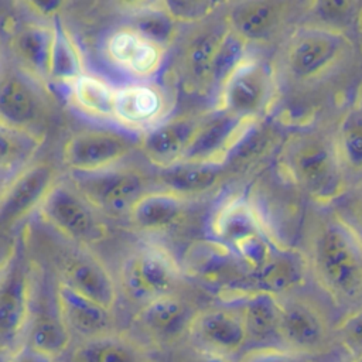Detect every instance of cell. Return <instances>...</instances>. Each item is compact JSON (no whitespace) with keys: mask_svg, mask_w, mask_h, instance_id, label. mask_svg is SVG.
Masks as SVG:
<instances>
[{"mask_svg":"<svg viewBox=\"0 0 362 362\" xmlns=\"http://www.w3.org/2000/svg\"><path fill=\"white\" fill-rule=\"evenodd\" d=\"M11 55L20 71L41 85L49 75V59L52 47V25L28 21L17 25L8 38Z\"/></svg>","mask_w":362,"mask_h":362,"instance_id":"obj_25","label":"cell"},{"mask_svg":"<svg viewBox=\"0 0 362 362\" xmlns=\"http://www.w3.org/2000/svg\"><path fill=\"white\" fill-rule=\"evenodd\" d=\"M168 362H233V359L218 355V354H214V352H208V351H204V349H199V348H195L192 351L175 355Z\"/></svg>","mask_w":362,"mask_h":362,"instance_id":"obj_44","label":"cell"},{"mask_svg":"<svg viewBox=\"0 0 362 362\" xmlns=\"http://www.w3.org/2000/svg\"><path fill=\"white\" fill-rule=\"evenodd\" d=\"M277 165L288 182L317 202H332L345 189V170L334 139L318 132L291 133L281 146Z\"/></svg>","mask_w":362,"mask_h":362,"instance_id":"obj_2","label":"cell"},{"mask_svg":"<svg viewBox=\"0 0 362 362\" xmlns=\"http://www.w3.org/2000/svg\"><path fill=\"white\" fill-rule=\"evenodd\" d=\"M66 4L65 1H24L21 3V6L28 7V10L31 13H34L35 16L45 18V20H54L58 14V11L61 10V7Z\"/></svg>","mask_w":362,"mask_h":362,"instance_id":"obj_45","label":"cell"},{"mask_svg":"<svg viewBox=\"0 0 362 362\" xmlns=\"http://www.w3.org/2000/svg\"><path fill=\"white\" fill-rule=\"evenodd\" d=\"M134 150H139V136L129 132L83 129L66 139L61 161L69 174H95L119 167Z\"/></svg>","mask_w":362,"mask_h":362,"instance_id":"obj_7","label":"cell"},{"mask_svg":"<svg viewBox=\"0 0 362 362\" xmlns=\"http://www.w3.org/2000/svg\"><path fill=\"white\" fill-rule=\"evenodd\" d=\"M212 239L233 252L247 240L270 233L257 208L243 195H226L219 201L208 222Z\"/></svg>","mask_w":362,"mask_h":362,"instance_id":"obj_20","label":"cell"},{"mask_svg":"<svg viewBox=\"0 0 362 362\" xmlns=\"http://www.w3.org/2000/svg\"><path fill=\"white\" fill-rule=\"evenodd\" d=\"M197 311L189 301L171 293L141 305L134 321L151 341L171 345L188 337Z\"/></svg>","mask_w":362,"mask_h":362,"instance_id":"obj_21","label":"cell"},{"mask_svg":"<svg viewBox=\"0 0 362 362\" xmlns=\"http://www.w3.org/2000/svg\"><path fill=\"white\" fill-rule=\"evenodd\" d=\"M54 296L58 310L72 334L82 339L115 331L113 311L57 280Z\"/></svg>","mask_w":362,"mask_h":362,"instance_id":"obj_23","label":"cell"},{"mask_svg":"<svg viewBox=\"0 0 362 362\" xmlns=\"http://www.w3.org/2000/svg\"><path fill=\"white\" fill-rule=\"evenodd\" d=\"M129 25L165 49L174 42L178 27V24L160 7L158 1L144 3L141 8L133 10Z\"/></svg>","mask_w":362,"mask_h":362,"instance_id":"obj_36","label":"cell"},{"mask_svg":"<svg viewBox=\"0 0 362 362\" xmlns=\"http://www.w3.org/2000/svg\"><path fill=\"white\" fill-rule=\"evenodd\" d=\"M61 240L59 249H52L58 280L113 311L119 286L109 267L90 247Z\"/></svg>","mask_w":362,"mask_h":362,"instance_id":"obj_8","label":"cell"},{"mask_svg":"<svg viewBox=\"0 0 362 362\" xmlns=\"http://www.w3.org/2000/svg\"><path fill=\"white\" fill-rule=\"evenodd\" d=\"M228 31V23L204 25L184 41L178 55V72L182 86L189 92L214 90V68L219 45Z\"/></svg>","mask_w":362,"mask_h":362,"instance_id":"obj_19","label":"cell"},{"mask_svg":"<svg viewBox=\"0 0 362 362\" xmlns=\"http://www.w3.org/2000/svg\"><path fill=\"white\" fill-rule=\"evenodd\" d=\"M69 362H156L146 345L136 338L109 332L82 339L69 354Z\"/></svg>","mask_w":362,"mask_h":362,"instance_id":"obj_28","label":"cell"},{"mask_svg":"<svg viewBox=\"0 0 362 362\" xmlns=\"http://www.w3.org/2000/svg\"><path fill=\"white\" fill-rule=\"evenodd\" d=\"M352 362H362V356H358V358H355Z\"/></svg>","mask_w":362,"mask_h":362,"instance_id":"obj_46","label":"cell"},{"mask_svg":"<svg viewBox=\"0 0 362 362\" xmlns=\"http://www.w3.org/2000/svg\"><path fill=\"white\" fill-rule=\"evenodd\" d=\"M307 264L332 300L348 301L362 293V238L338 214L314 229Z\"/></svg>","mask_w":362,"mask_h":362,"instance_id":"obj_1","label":"cell"},{"mask_svg":"<svg viewBox=\"0 0 362 362\" xmlns=\"http://www.w3.org/2000/svg\"><path fill=\"white\" fill-rule=\"evenodd\" d=\"M226 303L239 307L246 324L249 344H255V346H281L279 297L264 291H247Z\"/></svg>","mask_w":362,"mask_h":362,"instance_id":"obj_26","label":"cell"},{"mask_svg":"<svg viewBox=\"0 0 362 362\" xmlns=\"http://www.w3.org/2000/svg\"><path fill=\"white\" fill-rule=\"evenodd\" d=\"M66 89L71 103L81 115L95 120L113 122L116 85L99 75L85 72Z\"/></svg>","mask_w":362,"mask_h":362,"instance_id":"obj_32","label":"cell"},{"mask_svg":"<svg viewBox=\"0 0 362 362\" xmlns=\"http://www.w3.org/2000/svg\"><path fill=\"white\" fill-rule=\"evenodd\" d=\"M335 331L349 352L355 354L356 358L362 356V308L345 315Z\"/></svg>","mask_w":362,"mask_h":362,"instance_id":"obj_39","label":"cell"},{"mask_svg":"<svg viewBox=\"0 0 362 362\" xmlns=\"http://www.w3.org/2000/svg\"><path fill=\"white\" fill-rule=\"evenodd\" d=\"M259 122V119L242 117L223 110H208L181 163L225 165Z\"/></svg>","mask_w":362,"mask_h":362,"instance_id":"obj_12","label":"cell"},{"mask_svg":"<svg viewBox=\"0 0 362 362\" xmlns=\"http://www.w3.org/2000/svg\"><path fill=\"white\" fill-rule=\"evenodd\" d=\"M103 54L115 68L136 81H151L161 71L167 49L127 24L106 37Z\"/></svg>","mask_w":362,"mask_h":362,"instance_id":"obj_17","label":"cell"},{"mask_svg":"<svg viewBox=\"0 0 362 362\" xmlns=\"http://www.w3.org/2000/svg\"><path fill=\"white\" fill-rule=\"evenodd\" d=\"M57 168L49 161H34L10 181L3 184L0 222L4 229L13 228L40 208L51 188L58 182Z\"/></svg>","mask_w":362,"mask_h":362,"instance_id":"obj_16","label":"cell"},{"mask_svg":"<svg viewBox=\"0 0 362 362\" xmlns=\"http://www.w3.org/2000/svg\"><path fill=\"white\" fill-rule=\"evenodd\" d=\"M42 141L44 134L37 130L0 123V168L3 184L34 163V157Z\"/></svg>","mask_w":362,"mask_h":362,"instance_id":"obj_33","label":"cell"},{"mask_svg":"<svg viewBox=\"0 0 362 362\" xmlns=\"http://www.w3.org/2000/svg\"><path fill=\"white\" fill-rule=\"evenodd\" d=\"M38 85L20 69H4L0 81V122L37 130L45 105Z\"/></svg>","mask_w":362,"mask_h":362,"instance_id":"obj_22","label":"cell"},{"mask_svg":"<svg viewBox=\"0 0 362 362\" xmlns=\"http://www.w3.org/2000/svg\"><path fill=\"white\" fill-rule=\"evenodd\" d=\"M195 348L233 359L249 346V335L239 307L233 303L211 305L197 311L189 334Z\"/></svg>","mask_w":362,"mask_h":362,"instance_id":"obj_14","label":"cell"},{"mask_svg":"<svg viewBox=\"0 0 362 362\" xmlns=\"http://www.w3.org/2000/svg\"><path fill=\"white\" fill-rule=\"evenodd\" d=\"M279 298L281 346L304 356L322 351L328 342L331 328L321 305L294 293Z\"/></svg>","mask_w":362,"mask_h":362,"instance_id":"obj_13","label":"cell"},{"mask_svg":"<svg viewBox=\"0 0 362 362\" xmlns=\"http://www.w3.org/2000/svg\"><path fill=\"white\" fill-rule=\"evenodd\" d=\"M288 3L283 1H243L238 3L226 14L230 30L247 42L262 41L270 37L286 18Z\"/></svg>","mask_w":362,"mask_h":362,"instance_id":"obj_29","label":"cell"},{"mask_svg":"<svg viewBox=\"0 0 362 362\" xmlns=\"http://www.w3.org/2000/svg\"><path fill=\"white\" fill-rule=\"evenodd\" d=\"M334 144L344 170L362 173V106L349 109L339 120Z\"/></svg>","mask_w":362,"mask_h":362,"instance_id":"obj_35","label":"cell"},{"mask_svg":"<svg viewBox=\"0 0 362 362\" xmlns=\"http://www.w3.org/2000/svg\"><path fill=\"white\" fill-rule=\"evenodd\" d=\"M182 274L181 264L168 250L158 245H144L123 259L119 286L129 300L144 305L175 293Z\"/></svg>","mask_w":362,"mask_h":362,"instance_id":"obj_5","label":"cell"},{"mask_svg":"<svg viewBox=\"0 0 362 362\" xmlns=\"http://www.w3.org/2000/svg\"><path fill=\"white\" fill-rule=\"evenodd\" d=\"M192 198L160 188L148 189L132 205L127 219L130 225L144 233H158L177 226L187 215Z\"/></svg>","mask_w":362,"mask_h":362,"instance_id":"obj_24","label":"cell"},{"mask_svg":"<svg viewBox=\"0 0 362 362\" xmlns=\"http://www.w3.org/2000/svg\"><path fill=\"white\" fill-rule=\"evenodd\" d=\"M226 177V164H199L180 163L165 170L157 171V182L161 188L174 191L188 198L211 192L216 189Z\"/></svg>","mask_w":362,"mask_h":362,"instance_id":"obj_31","label":"cell"},{"mask_svg":"<svg viewBox=\"0 0 362 362\" xmlns=\"http://www.w3.org/2000/svg\"><path fill=\"white\" fill-rule=\"evenodd\" d=\"M170 96L153 81H136L117 86L113 122L132 134L153 129L168 117Z\"/></svg>","mask_w":362,"mask_h":362,"instance_id":"obj_15","label":"cell"},{"mask_svg":"<svg viewBox=\"0 0 362 362\" xmlns=\"http://www.w3.org/2000/svg\"><path fill=\"white\" fill-rule=\"evenodd\" d=\"M158 4L177 24L202 23L222 6L221 1L211 0H165Z\"/></svg>","mask_w":362,"mask_h":362,"instance_id":"obj_38","label":"cell"},{"mask_svg":"<svg viewBox=\"0 0 362 362\" xmlns=\"http://www.w3.org/2000/svg\"><path fill=\"white\" fill-rule=\"evenodd\" d=\"M351 42L339 30L328 25L300 27L281 51L284 74L298 83L313 82L328 74L348 52Z\"/></svg>","mask_w":362,"mask_h":362,"instance_id":"obj_3","label":"cell"},{"mask_svg":"<svg viewBox=\"0 0 362 362\" xmlns=\"http://www.w3.org/2000/svg\"><path fill=\"white\" fill-rule=\"evenodd\" d=\"M180 264L185 276L219 291L223 303L255 291L250 273L239 256L212 238L192 242L185 249Z\"/></svg>","mask_w":362,"mask_h":362,"instance_id":"obj_4","label":"cell"},{"mask_svg":"<svg viewBox=\"0 0 362 362\" xmlns=\"http://www.w3.org/2000/svg\"><path fill=\"white\" fill-rule=\"evenodd\" d=\"M71 185L99 214L123 218L148 185L147 175L136 168L116 167L95 174H69Z\"/></svg>","mask_w":362,"mask_h":362,"instance_id":"obj_9","label":"cell"},{"mask_svg":"<svg viewBox=\"0 0 362 362\" xmlns=\"http://www.w3.org/2000/svg\"><path fill=\"white\" fill-rule=\"evenodd\" d=\"M274 98V79L260 59L246 57L216 89V110L259 119Z\"/></svg>","mask_w":362,"mask_h":362,"instance_id":"obj_10","label":"cell"},{"mask_svg":"<svg viewBox=\"0 0 362 362\" xmlns=\"http://www.w3.org/2000/svg\"><path fill=\"white\" fill-rule=\"evenodd\" d=\"M206 113H182L167 117L139 134V151L157 170L180 164Z\"/></svg>","mask_w":362,"mask_h":362,"instance_id":"obj_18","label":"cell"},{"mask_svg":"<svg viewBox=\"0 0 362 362\" xmlns=\"http://www.w3.org/2000/svg\"><path fill=\"white\" fill-rule=\"evenodd\" d=\"M71 339L72 332L58 310L55 296L51 300L41 298L33 307L24 345L58 359L68 351Z\"/></svg>","mask_w":362,"mask_h":362,"instance_id":"obj_27","label":"cell"},{"mask_svg":"<svg viewBox=\"0 0 362 362\" xmlns=\"http://www.w3.org/2000/svg\"><path fill=\"white\" fill-rule=\"evenodd\" d=\"M236 362H310V359L283 346H252Z\"/></svg>","mask_w":362,"mask_h":362,"instance_id":"obj_40","label":"cell"},{"mask_svg":"<svg viewBox=\"0 0 362 362\" xmlns=\"http://www.w3.org/2000/svg\"><path fill=\"white\" fill-rule=\"evenodd\" d=\"M42 223L61 239L90 247L107 235L99 214L69 184L58 181L37 209Z\"/></svg>","mask_w":362,"mask_h":362,"instance_id":"obj_6","label":"cell"},{"mask_svg":"<svg viewBox=\"0 0 362 362\" xmlns=\"http://www.w3.org/2000/svg\"><path fill=\"white\" fill-rule=\"evenodd\" d=\"M3 362H58V359L38 352L27 345H23L16 352L3 355Z\"/></svg>","mask_w":362,"mask_h":362,"instance_id":"obj_43","label":"cell"},{"mask_svg":"<svg viewBox=\"0 0 362 362\" xmlns=\"http://www.w3.org/2000/svg\"><path fill=\"white\" fill-rule=\"evenodd\" d=\"M247 45L249 42L228 25V31L223 35L215 58L214 89H218L225 78L247 57Z\"/></svg>","mask_w":362,"mask_h":362,"instance_id":"obj_37","label":"cell"},{"mask_svg":"<svg viewBox=\"0 0 362 362\" xmlns=\"http://www.w3.org/2000/svg\"><path fill=\"white\" fill-rule=\"evenodd\" d=\"M338 215L362 238V192L354 195Z\"/></svg>","mask_w":362,"mask_h":362,"instance_id":"obj_42","label":"cell"},{"mask_svg":"<svg viewBox=\"0 0 362 362\" xmlns=\"http://www.w3.org/2000/svg\"><path fill=\"white\" fill-rule=\"evenodd\" d=\"M307 270V259L281 246L253 277V290L284 297L304 283Z\"/></svg>","mask_w":362,"mask_h":362,"instance_id":"obj_30","label":"cell"},{"mask_svg":"<svg viewBox=\"0 0 362 362\" xmlns=\"http://www.w3.org/2000/svg\"><path fill=\"white\" fill-rule=\"evenodd\" d=\"M52 47L49 59V75L48 81L69 86L81 75H83L85 64L81 49L62 21L61 16H57L52 21Z\"/></svg>","mask_w":362,"mask_h":362,"instance_id":"obj_34","label":"cell"},{"mask_svg":"<svg viewBox=\"0 0 362 362\" xmlns=\"http://www.w3.org/2000/svg\"><path fill=\"white\" fill-rule=\"evenodd\" d=\"M34 307L33 267L20 257L3 270L0 287V341L3 355L24 345Z\"/></svg>","mask_w":362,"mask_h":362,"instance_id":"obj_11","label":"cell"},{"mask_svg":"<svg viewBox=\"0 0 362 362\" xmlns=\"http://www.w3.org/2000/svg\"><path fill=\"white\" fill-rule=\"evenodd\" d=\"M314 6V11L318 14L320 18L329 23L328 27H334V23H339L344 20H348L351 14L354 13V7L358 6L355 1H314L311 3Z\"/></svg>","mask_w":362,"mask_h":362,"instance_id":"obj_41","label":"cell"}]
</instances>
